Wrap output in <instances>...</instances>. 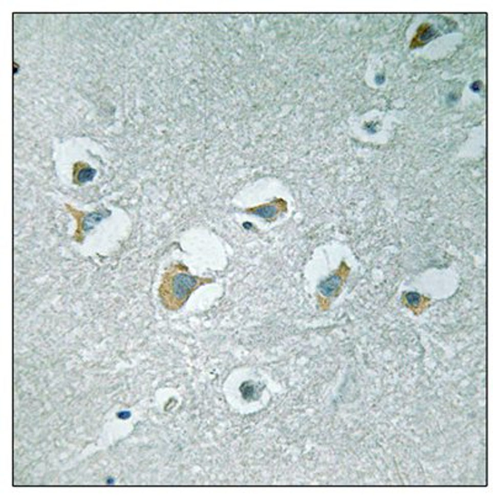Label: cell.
<instances>
[{
  "label": "cell",
  "mask_w": 493,
  "mask_h": 499,
  "mask_svg": "<svg viewBox=\"0 0 493 499\" xmlns=\"http://www.w3.org/2000/svg\"><path fill=\"white\" fill-rule=\"evenodd\" d=\"M196 280L191 276H187L185 274H179L174 279L173 283V291L178 298H184L187 295V292L195 286Z\"/></svg>",
  "instance_id": "6da1fadb"
},
{
  "label": "cell",
  "mask_w": 493,
  "mask_h": 499,
  "mask_svg": "<svg viewBox=\"0 0 493 499\" xmlns=\"http://www.w3.org/2000/svg\"><path fill=\"white\" fill-rule=\"evenodd\" d=\"M434 35L435 33L433 31V29H432V26L428 25V24H423V25L418 29V31H417V35L414 36L412 41V48L423 46V45H424L426 41L431 40Z\"/></svg>",
  "instance_id": "7a4b0ae2"
},
{
  "label": "cell",
  "mask_w": 493,
  "mask_h": 499,
  "mask_svg": "<svg viewBox=\"0 0 493 499\" xmlns=\"http://www.w3.org/2000/svg\"><path fill=\"white\" fill-rule=\"evenodd\" d=\"M339 284H340L339 277H338L337 275H334V276H332L331 279H327L326 281H323V283L320 284L319 289L320 291L325 293V295H332V293L339 287Z\"/></svg>",
  "instance_id": "3957f363"
},
{
  "label": "cell",
  "mask_w": 493,
  "mask_h": 499,
  "mask_svg": "<svg viewBox=\"0 0 493 499\" xmlns=\"http://www.w3.org/2000/svg\"><path fill=\"white\" fill-rule=\"evenodd\" d=\"M102 217L104 216H102V214L99 213V212H93V213L88 214L85 219H84V225H83L84 232L90 231V229H92L94 226L98 225V223L102 220Z\"/></svg>",
  "instance_id": "277c9868"
},
{
  "label": "cell",
  "mask_w": 493,
  "mask_h": 499,
  "mask_svg": "<svg viewBox=\"0 0 493 499\" xmlns=\"http://www.w3.org/2000/svg\"><path fill=\"white\" fill-rule=\"evenodd\" d=\"M252 212L258 214L260 217H264V219H271V217L276 214L277 208L273 206V205H265V206H260L255 208V210H252Z\"/></svg>",
  "instance_id": "5b68a950"
},
{
  "label": "cell",
  "mask_w": 493,
  "mask_h": 499,
  "mask_svg": "<svg viewBox=\"0 0 493 499\" xmlns=\"http://www.w3.org/2000/svg\"><path fill=\"white\" fill-rule=\"evenodd\" d=\"M94 177H95V170H94V169L83 168L79 173H78L77 179L79 183H87V181L93 180Z\"/></svg>",
  "instance_id": "8992f818"
}]
</instances>
